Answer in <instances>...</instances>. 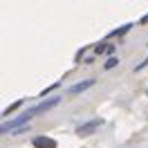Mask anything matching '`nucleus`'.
I'll use <instances>...</instances> for the list:
<instances>
[{
	"instance_id": "1",
	"label": "nucleus",
	"mask_w": 148,
	"mask_h": 148,
	"mask_svg": "<svg viewBox=\"0 0 148 148\" xmlns=\"http://www.w3.org/2000/svg\"><path fill=\"white\" fill-rule=\"evenodd\" d=\"M34 148H56V141L49 137H36L34 139Z\"/></svg>"
},
{
	"instance_id": "2",
	"label": "nucleus",
	"mask_w": 148,
	"mask_h": 148,
	"mask_svg": "<svg viewBox=\"0 0 148 148\" xmlns=\"http://www.w3.org/2000/svg\"><path fill=\"white\" fill-rule=\"evenodd\" d=\"M92 83H94L92 79H88V81H83V83H76V85L72 88V90H70V92H72V94H76V92H81V90H85V88H90Z\"/></svg>"
},
{
	"instance_id": "3",
	"label": "nucleus",
	"mask_w": 148,
	"mask_h": 148,
	"mask_svg": "<svg viewBox=\"0 0 148 148\" xmlns=\"http://www.w3.org/2000/svg\"><path fill=\"white\" fill-rule=\"evenodd\" d=\"M99 123H101V121H92V123H88V126H81V128H79V135H88V132H90V130H94Z\"/></svg>"
},
{
	"instance_id": "4",
	"label": "nucleus",
	"mask_w": 148,
	"mask_h": 148,
	"mask_svg": "<svg viewBox=\"0 0 148 148\" xmlns=\"http://www.w3.org/2000/svg\"><path fill=\"white\" fill-rule=\"evenodd\" d=\"M117 63H119V58H108V63H106V70H110V67H114Z\"/></svg>"
},
{
	"instance_id": "5",
	"label": "nucleus",
	"mask_w": 148,
	"mask_h": 148,
	"mask_svg": "<svg viewBox=\"0 0 148 148\" xmlns=\"http://www.w3.org/2000/svg\"><path fill=\"white\" fill-rule=\"evenodd\" d=\"M144 20H148V16H144Z\"/></svg>"
}]
</instances>
